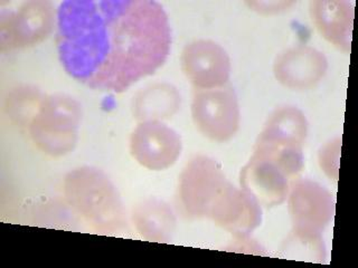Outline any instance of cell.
Returning <instances> with one entry per match:
<instances>
[{
	"instance_id": "6da1fadb",
	"label": "cell",
	"mask_w": 358,
	"mask_h": 268,
	"mask_svg": "<svg viewBox=\"0 0 358 268\" xmlns=\"http://www.w3.org/2000/svg\"><path fill=\"white\" fill-rule=\"evenodd\" d=\"M165 9L150 0H67L57 9L65 72L85 87L122 93L152 75L171 53Z\"/></svg>"
},
{
	"instance_id": "7a4b0ae2",
	"label": "cell",
	"mask_w": 358,
	"mask_h": 268,
	"mask_svg": "<svg viewBox=\"0 0 358 268\" xmlns=\"http://www.w3.org/2000/svg\"><path fill=\"white\" fill-rule=\"evenodd\" d=\"M65 195L80 216L100 232H115L127 223L117 190L96 169L82 168L71 172L65 180Z\"/></svg>"
},
{
	"instance_id": "3957f363",
	"label": "cell",
	"mask_w": 358,
	"mask_h": 268,
	"mask_svg": "<svg viewBox=\"0 0 358 268\" xmlns=\"http://www.w3.org/2000/svg\"><path fill=\"white\" fill-rule=\"evenodd\" d=\"M80 123L78 102L66 95H53L39 106L31 122V137L45 154L63 156L76 147Z\"/></svg>"
},
{
	"instance_id": "277c9868",
	"label": "cell",
	"mask_w": 358,
	"mask_h": 268,
	"mask_svg": "<svg viewBox=\"0 0 358 268\" xmlns=\"http://www.w3.org/2000/svg\"><path fill=\"white\" fill-rule=\"evenodd\" d=\"M192 114L205 137L223 142L238 131L240 109L232 87L199 89L194 95Z\"/></svg>"
},
{
	"instance_id": "5b68a950",
	"label": "cell",
	"mask_w": 358,
	"mask_h": 268,
	"mask_svg": "<svg viewBox=\"0 0 358 268\" xmlns=\"http://www.w3.org/2000/svg\"><path fill=\"white\" fill-rule=\"evenodd\" d=\"M229 182L213 160L199 156L180 177L178 198L189 217H208L216 199Z\"/></svg>"
},
{
	"instance_id": "8992f818",
	"label": "cell",
	"mask_w": 358,
	"mask_h": 268,
	"mask_svg": "<svg viewBox=\"0 0 358 268\" xmlns=\"http://www.w3.org/2000/svg\"><path fill=\"white\" fill-rule=\"evenodd\" d=\"M333 195L310 181H300L292 187L289 201L296 237L307 241L320 240V234L334 214Z\"/></svg>"
},
{
	"instance_id": "52a82bcc",
	"label": "cell",
	"mask_w": 358,
	"mask_h": 268,
	"mask_svg": "<svg viewBox=\"0 0 358 268\" xmlns=\"http://www.w3.org/2000/svg\"><path fill=\"white\" fill-rule=\"evenodd\" d=\"M130 151L143 167L149 170H165L180 156L182 140L164 123L145 121L132 133Z\"/></svg>"
},
{
	"instance_id": "ba28073f",
	"label": "cell",
	"mask_w": 358,
	"mask_h": 268,
	"mask_svg": "<svg viewBox=\"0 0 358 268\" xmlns=\"http://www.w3.org/2000/svg\"><path fill=\"white\" fill-rule=\"evenodd\" d=\"M182 67L189 81L199 89L223 87L231 73L227 52L210 40H196L185 47Z\"/></svg>"
},
{
	"instance_id": "9c48e42d",
	"label": "cell",
	"mask_w": 358,
	"mask_h": 268,
	"mask_svg": "<svg viewBox=\"0 0 358 268\" xmlns=\"http://www.w3.org/2000/svg\"><path fill=\"white\" fill-rule=\"evenodd\" d=\"M208 217L229 232L249 234L261 223V208L255 195L227 184Z\"/></svg>"
},
{
	"instance_id": "30bf717a",
	"label": "cell",
	"mask_w": 358,
	"mask_h": 268,
	"mask_svg": "<svg viewBox=\"0 0 358 268\" xmlns=\"http://www.w3.org/2000/svg\"><path fill=\"white\" fill-rule=\"evenodd\" d=\"M327 70L326 57L311 47L287 50L278 57L274 74L280 83L294 89H307L320 82Z\"/></svg>"
},
{
	"instance_id": "8fae6325",
	"label": "cell",
	"mask_w": 358,
	"mask_h": 268,
	"mask_svg": "<svg viewBox=\"0 0 358 268\" xmlns=\"http://www.w3.org/2000/svg\"><path fill=\"white\" fill-rule=\"evenodd\" d=\"M311 17L322 36L350 53L354 7L347 1L311 3Z\"/></svg>"
},
{
	"instance_id": "7c38bea8",
	"label": "cell",
	"mask_w": 358,
	"mask_h": 268,
	"mask_svg": "<svg viewBox=\"0 0 358 268\" xmlns=\"http://www.w3.org/2000/svg\"><path fill=\"white\" fill-rule=\"evenodd\" d=\"M52 10L48 3H29L22 10L11 15L8 25L3 26V40L9 46H22L37 42L48 35L52 27Z\"/></svg>"
},
{
	"instance_id": "4fadbf2b",
	"label": "cell",
	"mask_w": 358,
	"mask_h": 268,
	"mask_svg": "<svg viewBox=\"0 0 358 268\" xmlns=\"http://www.w3.org/2000/svg\"><path fill=\"white\" fill-rule=\"evenodd\" d=\"M180 95L169 84H156L138 94L134 100V114L138 120L158 121L176 113Z\"/></svg>"
},
{
	"instance_id": "5bb4252c",
	"label": "cell",
	"mask_w": 358,
	"mask_h": 268,
	"mask_svg": "<svg viewBox=\"0 0 358 268\" xmlns=\"http://www.w3.org/2000/svg\"><path fill=\"white\" fill-rule=\"evenodd\" d=\"M132 217L145 239L162 243L171 239L176 221L171 208L162 201H145L134 210Z\"/></svg>"
}]
</instances>
